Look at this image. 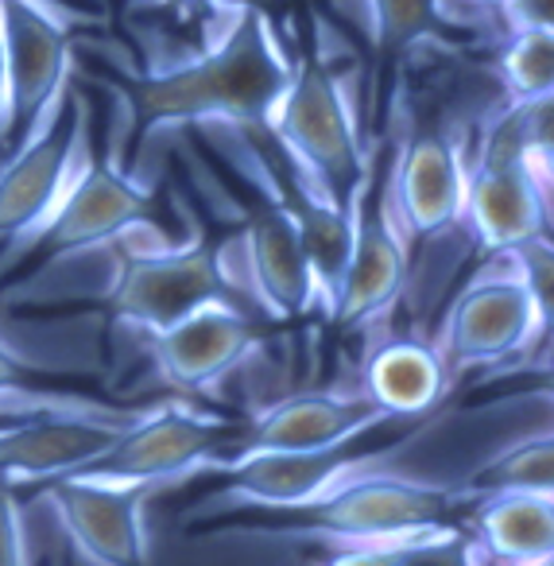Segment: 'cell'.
Instances as JSON below:
<instances>
[{
	"label": "cell",
	"instance_id": "obj_20",
	"mask_svg": "<svg viewBox=\"0 0 554 566\" xmlns=\"http://www.w3.org/2000/svg\"><path fill=\"white\" fill-rule=\"evenodd\" d=\"M280 171H283L280 202L288 206L291 218H295L299 244H303L306 268H311L314 295H318V315L330 318L337 292H342L345 264H349V252H353V210L322 202V198H314L311 190H303L291 179L288 167H280Z\"/></svg>",
	"mask_w": 554,
	"mask_h": 566
},
{
	"label": "cell",
	"instance_id": "obj_25",
	"mask_svg": "<svg viewBox=\"0 0 554 566\" xmlns=\"http://www.w3.org/2000/svg\"><path fill=\"white\" fill-rule=\"evenodd\" d=\"M496 260L504 264V272L515 275L523 292L531 295L535 303L539 318L551 326V315H554V244L551 237H531L523 244H512V249L496 252Z\"/></svg>",
	"mask_w": 554,
	"mask_h": 566
},
{
	"label": "cell",
	"instance_id": "obj_29",
	"mask_svg": "<svg viewBox=\"0 0 554 566\" xmlns=\"http://www.w3.org/2000/svg\"><path fill=\"white\" fill-rule=\"evenodd\" d=\"M35 377H40V365H32L24 354H17L9 342L0 338V396L40 392Z\"/></svg>",
	"mask_w": 554,
	"mask_h": 566
},
{
	"label": "cell",
	"instance_id": "obj_21",
	"mask_svg": "<svg viewBox=\"0 0 554 566\" xmlns=\"http://www.w3.org/2000/svg\"><path fill=\"white\" fill-rule=\"evenodd\" d=\"M473 509L477 543L504 566H527L554 558V496L508 493L466 504Z\"/></svg>",
	"mask_w": 554,
	"mask_h": 566
},
{
	"label": "cell",
	"instance_id": "obj_33",
	"mask_svg": "<svg viewBox=\"0 0 554 566\" xmlns=\"http://www.w3.org/2000/svg\"><path fill=\"white\" fill-rule=\"evenodd\" d=\"M0 120H4V55H0Z\"/></svg>",
	"mask_w": 554,
	"mask_h": 566
},
{
	"label": "cell",
	"instance_id": "obj_2",
	"mask_svg": "<svg viewBox=\"0 0 554 566\" xmlns=\"http://www.w3.org/2000/svg\"><path fill=\"white\" fill-rule=\"evenodd\" d=\"M461 501L450 485L365 470L342 481L318 501L295 509H226L198 512L190 532L249 535V539H291L349 547H419L435 551L458 539Z\"/></svg>",
	"mask_w": 554,
	"mask_h": 566
},
{
	"label": "cell",
	"instance_id": "obj_17",
	"mask_svg": "<svg viewBox=\"0 0 554 566\" xmlns=\"http://www.w3.org/2000/svg\"><path fill=\"white\" fill-rule=\"evenodd\" d=\"M257 342L260 326L249 311L237 307L233 300H213L156 334L151 357L164 380L187 392H202L218 385L226 373H233L257 349Z\"/></svg>",
	"mask_w": 554,
	"mask_h": 566
},
{
	"label": "cell",
	"instance_id": "obj_7",
	"mask_svg": "<svg viewBox=\"0 0 554 566\" xmlns=\"http://www.w3.org/2000/svg\"><path fill=\"white\" fill-rule=\"evenodd\" d=\"M151 218H156L151 187H144L133 171L117 167L113 159L86 156L71 190L51 210V218L20 249L0 256V275L12 272L17 260L48 264V260L71 256V252L102 249V244H113L136 229L151 226Z\"/></svg>",
	"mask_w": 554,
	"mask_h": 566
},
{
	"label": "cell",
	"instance_id": "obj_26",
	"mask_svg": "<svg viewBox=\"0 0 554 566\" xmlns=\"http://www.w3.org/2000/svg\"><path fill=\"white\" fill-rule=\"evenodd\" d=\"M0 566H28L20 493H12L9 485H0Z\"/></svg>",
	"mask_w": 554,
	"mask_h": 566
},
{
	"label": "cell",
	"instance_id": "obj_32",
	"mask_svg": "<svg viewBox=\"0 0 554 566\" xmlns=\"http://www.w3.org/2000/svg\"><path fill=\"white\" fill-rule=\"evenodd\" d=\"M190 4H202V0H159V9H190Z\"/></svg>",
	"mask_w": 554,
	"mask_h": 566
},
{
	"label": "cell",
	"instance_id": "obj_37",
	"mask_svg": "<svg viewBox=\"0 0 554 566\" xmlns=\"http://www.w3.org/2000/svg\"><path fill=\"white\" fill-rule=\"evenodd\" d=\"M0 252H4V249H0Z\"/></svg>",
	"mask_w": 554,
	"mask_h": 566
},
{
	"label": "cell",
	"instance_id": "obj_12",
	"mask_svg": "<svg viewBox=\"0 0 554 566\" xmlns=\"http://www.w3.org/2000/svg\"><path fill=\"white\" fill-rule=\"evenodd\" d=\"M391 423L396 419L384 416L360 388H306V392L268 403L257 416H244L233 454L221 465L257 454H295V450L337 447V442L360 439V434H373Z\"/></svg>",
	"mask_w": 554,
	"mask_h": 566
},
{
	"label": "cell",
	"instance_id": "obj_27",
	"mask_svg": "<svg viewBox=\"0 0 554 566\" xmlns=\"http://www.w3.org/2000/svg\"><path fill=\"white\" fill-rule=\"evenodd\" d=\"M496 12L508 35H554V0H500Z\"/></svg>",
	"mask_w": 554,
	"mask_h": 566
},
{
	"label": "cell",
	"instance_id": "obj_23",
	"mask_svg": "<svg viewBox=\"0 0 554 566\" xmlns=\"http://www.w3.org/2000/svg\"><path fill=\"white\" fill-rule=\"evenodd\" d=\"M365 20L380 71L419 40L450 32L442 17V0H365Z\"/></svg>",
	"mask_w": 554,
	"mask_h": 566
},
{
	"label": "cell",
	"instance_id": "obj_36",
	"mask_svg": "<svg viewBox=\"0 0 554 566\" xmlns=\"http://www.w3.org/2000/svg\"><path fill=\"white\" fill-rule=\"evenodd\" d=\"M527 566H554V558H546V563H527Z\"/></svg>",
	"mask_w": 554,
	"mask_h": 566
},
{
	"label": "cell",
	"instance_id": "obj_31",
	"mask_svg": "<svg viewBox=\"0 0 554 566\" xmlns=\"http://www.w3.org/2000/svg\"><path fill=\"white\" fill-rule=\"evenodd\" d=\"M51 4H66V9H74V4H79V9H102V0H51Z\"/></svg>",
	"mask_w": 554,
	"mask_h": 566
},
{
	"label": "cell",
	"instance_id": "obj_19",
	"mask_svg": "<svg viewBox=\"0 0 554 566\" xmlns=\"http://www.w3.org/2000/svg\"><path fill=\"white\" fill-rule=\"evenodd\" d=\"M360 392L396 423L435 419L446 400V365L438 349L422 338H388L365 357Z\"/></svg>",
	"mask_w": 554,
	"mask_h": 566
},
{
	"label": "cell",
	"instance_id": "obj_15",
	"mask_svg": "<svg viewBox=\"0 0 554 566\" xmlns=\"http://www.w3.org/2000/svg\"><path fill=\"white\" fill-rule=\"evenodd\" d=\"M539 164L551 167V159H473V171H466L461 221L492 256L551 226V171H539Z\"/></svg>",
	"mask_w": 554,
	"mask_h": 566
},
{
	"label": "cell",
	"instance_id": "obj_5",
	"mask_svg": "<svg viewBox=\"0 0 554 566\" xmlns=\"http://www.w3.org/2000/svg\"><path fill=\"white\" fill-rule=\"evenodd\" d=\"M79 12L51 0H0V55H4V120L0 164L12 159L51 117L71 86Z\"/></svg>",
	"mask_w": 554,
	"mask_h": 566
},
{
	"label": "cell",
	"instance_id": "obj_11",
	"mask_svg": "<svg viewBox=\"0 0 554 566\" xmlns=\"http://www.w3.org/2000/svg\"><path fill=\"white\" fill-rule=\"evenodd\" d=\"M551 326L539 318L531 295L500 264L496 272L477 275L458 295L446 318V342L438 357L446 365V377L466 369H492L523 354Z\"/></svg>",
	"mask_w": 554,
	"mask_h": 566
},
{
	"label": "cell",
	"instance_id": "obj_34",
	"mask_svg": "<svg viewBox=\"0 0 554 566\" xmlns=\"http://www.w3.org/2000/svg\"><path fill=\"white\" fill-rule=\"evenodd\" d=\"M473 4H484V9H496L500 0H473Z\"/></svg>",
	"mask_w": 554,
	"mask_h": 566
},
{
	"label": "cell",
	"instance_id": "obj_18",
	"mask_svg": "<svg viewBox=\"0 0 554 566\" xmlns=\"http://www.w3.org/2000/svg\"><path fill=\"white\" fill-rule=\"evenodd\" d=\"M466 202V159L450 136L438 128H419L404 144L388 175L391 218L411 237H438L461 221Z\"/></svg>",
	"mask_w": 554,
	"mask_h": 566
},
{
	"label": "cell",
	"instance_id": "obj_24",
	"mask_svg": "<svg viewBox=\"0 0 554 566\" xmlns=\"http://www.w3.org/2000/svg\"><path fill=\"white\" fill-rule=\"evenodd\" d=\"M500 78L515 102L554 97V35H508V48L500 55Z\"/></svg>",
	"mask_w": 554,
	"mask_h": 566
},
{
	"label": "cell",
	"instance_id": "obj_35",
	"mask_svg": "<svg viewBox=\"0 0 554 566\" xmlns=\"http://www.w3.org/2000/svg\"><path fill=\"white\" fill-rule=\"evenodd\" d=\"M136 4H151V9H159V0H136Z\"/></svg>",
	"mask_w": 554,
	"mask_h": 566
},
{
	"label": "cell",
	"instance_id": "obj_6",
	"mask_svg": "<svg viewBox=\"0 0 554 566\" xmlns=\"http://www.w3.org/2000/svg\"><path fill=\"white\" fill-rule=\"evenodd\" d=\"M241 423L244 416H218L187 403L140 408L133 423L121 431V439L74 478L117 481L148 493L171 481H195L233 454Z\"/></svg>",
	"mask_w": 554,
	"mask_h": 566
},
{
	"label": "cell",
	"instance_id": "obj_30",
	"mask_svg": "<svg viewBox=\"0 0 554 566\" xmlns=\"http://www.w3.org/2000/svg\"><path fill=\"white\" fill-rule=\"evenodd\" d=\"M422 555L427 551L419 547H349V551H337L322 566H411Z\"/></svg>",
	"mask_w": 554,
	"mask_h": 566
},
{
	"label": "cell",
	"instance_id": "obj_10",
	"mask_svg": "<svg viewBox=\"0 0 554 566\" xmlns=\"http://www.w3.org/2000/svg\"><path fill=\"white\" fill-rule=\"evenodd\" d=\"M133 419L136 408L121 411L97 408V403L40 411L0 431V485L20 493V489H43L51 481L74 478L90 470Z\"/></svg>",
	"mask_w": 554,
	"mask_h": 566
},
{
	"label": "cell",
	"instance_id": "obj_22",
	"mask_svg": "<svg viewBox=\"0 0 554 566\" xmlns=\"http://www.w3.org/2000/svg\"><path fill=\"white\" fill-rule=\"evenodd\" d=\"M461 509L484 496L508 493H543L554 496V439L551 431H535L512 447L496 450L489 462H481L461 485H453Z\"/></svg>",
	"mask_w": 554,
	"mask_h": 566
},
{
	"label": "cell",
	"instance_id": "obj_8",
	"mask_svg": "<svg viewBox=\"0 0 554 566\" xmlns=\"http://www.w3.org/2000/svg\"><path fill=\"white\" fill-rule=\"evenodd\" d=\"M213 300H229L218 249L202 233H190L179 244L140 249L121 260L109 295H105V307L117 323L156 338L167 326H175L190 311Z\"/></svg>",
	"mask_w": 554,
	"mask_h": 566
},
{
	"label": "cell",
	"instance_id": "obj_14",
	"mask_svg": "<svg viewBox=\"0 0 554 566\" xmlns=\"http://www.w3.org/2000/svg\"><path fill=\"white\" fill-rule=\"evenodd\" d=\"M59 527L94 566H148L144 509L148 489L94 478H63L40 489Z\"/></svg>",
	"mask_w": 554,
	"mask_h": 566
},
{
	"label": "cell",
	"instance_id": "obj_3",
	"mask_svg": "<svg viewBox=\"0 0 554 566\" xmlns=\"http://www.w3.org/2000/svg\"><path fill=\"white\" fill-rule=\"evenodd\" d=\"M268 133L299 187L353 210L368 175L360 120L345 78L314 48L295 59L288 90L268 117Z\"/></svg>",
	"mask_w": 554,
	"mask_h": 566
},
{
	"label": "cell",
	"instance_id": "obj_1",
	"mask_svg": "<svg viewBox=\"0 0 554 566\" xmlns=\"http://www.w3.org/2000/svg\"><path fill=\"white\" fill-rule=\"evenodd\" d=\"M295 71L272 17L260 9L218 4L210 43L144 74H117L133 148L167 125H244L268 128Z\"/></svg>",
	"mask_w": 554,
	"mask_h": 566
},
{
	"label": "cell",
	"instance_id": "obj_9",
	"mask_svg": "<svg viewBox=\"0 0 554 566\" xmlns=\"http://www.w3.org/2000/svg\"><path fill=\"white\" fill-rule=\"evenodd\" d=\"M86 133H90V109L74 86L55 102L43 128L17 151L12 159L0 164V256L28 241L59 198L71 190L82 159H86Z\"/></svg>",
	"mask_w": 554,
	"mask_h": 566
},
{
	"label": "cell",
	"instance_id": "obj_4",
	"mask_svg": "<svg viewBox=\"0 0 554 566\" xmlns=\"http://www.w3.org/2000/svg\"><path fill=\"white\" fill-rule=\"evenodd\" d=\"M430 419L419 423H391L360 439L337 442L322 450H295V454H257L241 462L218 465L202 473V489L195 496L198 512H226V509H295V504L318 501L342 481L357 478L365 470H380L388 458H396L407 442L427 431Z\"/></svg>",
	"mask_w": 554,
	"mask_h": 566
},
{
	"label": "cell",
	"instance_id": "obj_28",
	"mask_svg": "<svg viewBox=\"0 0 554 566\" xmlns=\"http://www.w3.org/2000/svg\"><path fill=\"white\" fill-rule=\"evenodd\" d=\"M71 396H59V392H20V396H0V431H9V427L24 423V419L40 416V411L51 408H71Z\"/></svg>",
	"mask_w": 554,
	"mask_h": 566
},
{
	"label": "cell",
	"instance_id": "obj_13",
	"mask_svg": "<svg viewBox=\"0 0 554 566\" xmlns=\"http://www.w3.org/2000/svg\"><path fill=\"white\" fill-rule=\"evenodd\" d=\"M407 283V244L404 229L396 226L388 206V179L376 164H368V175L353 202V252L345 264L342 292L330 311V323L360 326L388 311L399 300Z\"/></svg>",
	"mask_w": 554,
	"mask_h": 566
},
{
	"label": "cell",
	"instance_id": "obj_16",
	"mask_svg": "<svg viewBox=\"0 0 554 566\" xmlns=\"http://www.w3.org/2000/svg\"><path fill=\"white\" fill-rule=\"evenodd\" d=\"M233 252L244 283H249L244 292L252 295L260 315H268V323H299L318 311L295 218L280 198H272L268 206L260 202L252 210L244 229L233 237Z\"/></svg>",
	"mask_w": 554,
	"mask_h": 566
}]
</instances>
